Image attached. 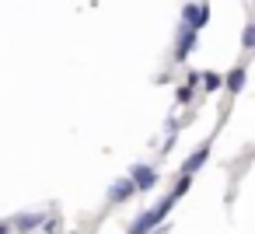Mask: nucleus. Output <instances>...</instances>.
Returning <instances> with one entry per match:
<instances>
[{
    "instance_id": "nucleus-1",
    "label": "nucleus",
    "mask_w": 255,
    "mask_h": 234,
    "mask_svg": "<svg viewBox=\"0 0 255 234\" xmlns=\"http://www.w3.org/2000/svg\"><path fill=\"white\" fill-rule=\"evenodd\" d=\"M175 203H178V196L171 192L161 206H154V210H147L143 217H136V220H133V227H129V234H150V231H154V227H157V224L171 213V206H175Z\"/></svg>"
},
{
    "instance_id": "nucleus-2",
    "label": "nucleus",
    "mask_w": 255,
    "mask_h": 234,
    "mask_svg": "<svg viewBox=\"0 0 255 234\" xmlns=\"http://www.w3.org/2000/svg\"><path fill=\"white\" fill-rule=\"evenodd\" d=\"M129 182H133V189H143V192H147V189H154V185H157V171H154V168H147V164H136V168H133V175H129Z\"/></svg>"
},
{
    "instance_id": "nucleus-3",
    "label": "nucleus",
    "mask_w": 255,
    "mask_h": 234,
    "mask_svg": "<svg viewBox=\"0 0 255 234\" xmlns=\"http://www.w3.org/2000/svg\"><path fill=\"white\" fill-rule=\"evenodd\" d=\"M196 39H199V32H196L192 25H182V35H178V60L189 56V49L196 46Z\"/></svg>"
},
{
    "instance_id": "nucleus-4",
    "label": "nucleus",
    "mask_w": 255,
    "mask_h": 234,
    "mask_svg": "<svg viewBox=\"0 0 255 234\" xmlns=\"http://www.w3.org/2000/svg\"><path fill=\"white\" fill-rule=\"evenodd\" d=\"M182 14H185V25H192V28L199 32V28L206 25V14H210V11H206V7H196V4H189Z\"/></svg>"
},
{
    "instance_id": "nucleus-5",
    "label": "nucleus",
    "mask_w": 255,
    "mask_h": 234,
    "mask_svg": "<svg viewBox=\"0 0 255 234\" xmlns=\"http://www.w3.org/2000/svg\"><path fill=\"white\" fill-rule=\"evenodd\" d=\"M206 157H210V143H203V147H199V150H196V154H192V157L182 164V175H192V171H196V168H199Z\"/></svg>"
},
{
    "instance_id": "nucleus-6",
    "label": "nucleus",
    "mask_w": 255,
    "mask_h": 234,
    "mask_svg": "<svg viewBox=\"0 0 255 234\" xmlns=\"http://www.w3.org/2000/svg\"><path fill=\"white\" fill-rule=\"evenodd\" d=\"M109 196H112V203H123V199H129V196H133V182H129V178H123V182H116Z\"/></svg>"
},
{
    "instance_id": "nucleus-7",
    "label": "nucleus",
    "mask_w": 255,
    "mask_h": 234,
    "mask_svg": "<svg viewBox=\"0 0 255 234\" xmlns=\"http://www.w3.org/2000/svg\"><path fill=\"white\" fill-rule=\"evenodd\" d=\"M241 88H245V67H234V70H231V77H227V91H234V95H238Z\"/></svg>"
},
{
    "instance_id": "nucleus-8",
    "label": "nucleus",
    "mask_w": 255,
    "mask_h": 234,
    "mask_svg": "<svg viewBox=\"0 0 255 234\" xmlns=\"http://www.w3.org/2000/svg\"><path fill=\"white\" fill-rule=\"evenodd\" d=\"M14 224H18V231H32V227L42 224V213H25V217H18Z\"/></svg>"
},
{
    "instance_id": "nucleus-9",
    "label": "nucleus",
    "mask_w": 255,
    "mask_h": 234,
    "mask_svg": "<svg viewBox=\"0 0 255 234\" xmlns=\"http://www.w3.org/2000/svg\"><path fill=\"white\" fill-rule=\"evenodd\" d=\"M203 84H206V91H217V88H220V77H217V74H206Z\"/></svg>"
},
{
    "instance_id": "nucleus-10",
    "label": "nucleus",
    "mask_w": 255,
    "mask_h": 234,
    "mask_svg": "<svg viewBox=\"0 0 255 234\" xmlns=\"http://www.w3.org/2000/svg\"><path fill=\"white\" fill-rule=\"evenodd\" d=\"M252 46H255V28L248 25V28H245V49H252Z\"/></svg>"
},
{
    "instance_id": "nucleus-11",
    "label": "nucleus",
    "mask_w": 255,
    "mask_h": 234,
    "mask_svg": "<svg viewBox=\"0 0 255 234\" xmlns=\"http://www.w3.org/2000/svg\"><path fill=\"white\" fill-rule=\"evenodd\" d=\"M189 98H192V81H189V84L178 91V102H189Z\"/></svg>"
},
{
    "instance_id": "nucleus-12",
    "label": "nucleus",
    "mask_w": 255,
    "mask_h": 234,
    "mask_svg": "<svg viewBox=\"0 0 255 234\" xmlns=\"http://www.w3.org/2000/svg\"><path fill=\"white\" fill-rule=\"evenodd\" d=\"M0 234H7V224H0Z\"/></svg>"
}]
</instances>
